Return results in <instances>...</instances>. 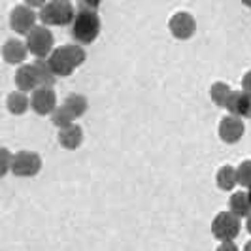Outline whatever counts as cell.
I'll return each mask as SVG.
<instances>
[{
	"label": "cell",
	"instance_id": "cell-1",
	"mask_svg": "<svg viewBox=\"0 0 251 251\" xmlns=\"http://www.w3.org/2000/svg\"><path fill=\"white\" fill-rule=\"evenodd\" d=\"M72 38H74L77 44H93L97 36L100 34V17L99 13L93 12V10H85V8H79L75 10V15L72 19Z\"/></svg>",
	"mask_w": 251,
	"mask_h": 251
},
{
	"label": "cell",
	"instance_id": "cell-2",
	"mask_svg": "<svg viewBox=\"0 0 251 251\" xmlns=\"http://www.w3.org/2000/svg\"><path fill=\"white\" fill-rule=\"evenodd\" d=\"M75 15L74 6L70 4V0H50L40 8V21L44 25H55L64 26L70 25Z\"/></svg>",
	"mask_w": 251,
	"mask_h": 251
},
{
	"label": "cell",
	"instance_id": "cell-3",
	"mask_svg": "<svg viewBox=\"0 0 251 251\" xmlns=\"http://www.w3.org/2000/svg\"><path fill=\"white\" fill-rule=\"evenodd\" d=\"M26 50L36 59H46L53 51V34L46 25H36L26 34Z\"/></svg>",
	"mask_w": 251,
	"mask_h": 251
},
{
	"label": "cell",
	"instance_id": "cell-4",
	"mask_svg": "<svg viewBox=\"0 0 251 251\" xmlns=\"http://www.w3.org/2000/svg\"><path fill=\"white\" fill-rule=\"evenodd\" d=\"M42 170V157L34 151H17L12 157L13 176L32 177Z\"/></svg>",
	"mask_w": 251,
	"mask_h": 251
},
{
	"label": "cell",
	"instance_id": "cell-5",
	"mask_svg": "<svg viewBox=\"0 0 251 251\" xmlns=\"http://www.w3.org/2000/svg\"><path fill=\"white\" fill-rule=\"evenodd\" d=\"M212 234L219 242H232L240 234V217L230 212L217 214L212 223Z\"/></svg>",
	"mask_w": 251,
	"mask_h": 251
},
{
	"label": "cell",
	"instance_id": "cell-6",
	"mask_svg": "<svg viewBox=\"0 0 251 251\" xmlns=\"http://www.w3.org/2000/svg\"><path fill=\"white\" fill-rule=\"evenodd\" d=\"M36 19L38 15L34 12V8H30L26 4H21V6H15L12 13H10V26H12L13 32L26 36L36 26Z\"/></svg>",
	"mask_w": 251,
	"mask_h": 251
},
{
	"label": "cell",
	"instance_id": "cell-7",
	"mask_svg": "<svg viewBox=\"0 0 251 251\" xmlns=\"http://www.w3.org/2000/svg\"><path fill=\"white\" fill-rule=\"evenodd\" d=\"M168 26H170L172 36L177 38V40H189V38L197 32V21L187 12L174 13L170 17V21H168Z\"/></svg>",
	"mask_w": 251,
	"mask_h": 251
},
{
	"label": "cell",
	"instance_id": "cell-8",
	"mask_svg": "<svg viewBox=\"0 0 251 251\" xmlns=\"http://www.w3.org/2000/svg\"><path fill=\"white\" fill-rule=\"evenodd\" d=\"M30 108L38 115H50L57 108V95L51 87H36L30 95Z\"/></svg>",
	"mask_w": 251,
	"mask_h": 251
},
{
	"label": "cell",
	"instance_id": "cell-9",
	"mask_svg": "<svg viewBox=\"0 0 251 251\" xmlns=\"http://www.w3.org/2000/svg\"><path fill=\"white\" fill-rule=\"evenodd\" d=\"M244 130H246V126H244L242 117L226 115L219 123V138L226 142V144H236L244 136Z\"/></svg>",
	"mask_w": 251,
	"mask_h": 251
},
{
	"label": "cell",
	"instance_id": "cell-10",
	"mask_svg": "<svg viewBox=\"0 0 251 251\" xmlns=\"http://www.w3.org/2000/svg\"><path fill=\"white\" fill-rule=\"evenodd\" d=\"M225 108L228 110L230 115L251 119V95L244 93V91H232Z\"/></svg>",
	"mask_w": 251,
	"mask_h": 251
},
{
	"label": "cell",
	"instance_id": "cell-11",
	"mask_svg": "<svg viewBox=\"0 0 251 251\" xmlns=\"http://www.w3.org/2000/svg\"><path fill=\"white\" fill-rule=\"evenodd\" d=\"M28 50H26V44L17 40V38H10L4 46H2V59L4 63L8 64H21L26 59Z\"/></svg>",
	"mask_w": 251,
	"mask_h": 251
},
{
	"label": "cell",
	"instance_id": "cell-12",
	"mask_svg": "<svg viewBox=\"0 0 251 251\" xmlns=\"http://www.w3.org/2000/svg\"><path fill=\"white\" fill-rule=\"evenodd\" d=\"M15 85L17 91H23V93H32L38 87V77L36 70L32 64H21L15 72Z\"/></svg>",
	"mask_w": 251,
	"mask_h": 251
},
{
	"label": "cell",
	"instance_id": "cell-13",
	"mask_svg": "<svg viewBox=\"0 0 251 251\" xmlns=\"http://www.w3.org/2000/svg\"><path fill=\"white\" fill-rule=\"evenodd\" d=\"M48 64H50L51 72L57 77H64V75H70L74 72V66L66 59L63 48H55V50L51 51L50 55H48Z\"/></svg>",
	"mask_w": 251,
	"mask_h": 251
},
{
	"label": "cell",
	"instance_id": "cell-14",
	"mask_svg": "<svg viewBox=\"0 0 251 251\" xmlns=\"http://www.w3.org/2000/svg\"><path fill=\"white\" fill-rule=\"evenodd\" d=\"M83 142V130L79 125H66L59 130V144L64 150H77Z\"/></svg>",
	"mask_w": 251,
	"mask_h": 251
},
{
	"label": "cell",
	"instance_id": "cell-15",
	"mask_svg": "<svg viewBox=\"0 0 251 251\" xmlns=\"http://www.w3.org/2000/svg\"><path fill=\"white\" fill-rule=\"evenodd\" d=\"M6 108L13 115H23L30 108V99L26 97V93H23V91H13L6 99Z\"/></svg>",
	"mask_w": 251,
	"mask_h": 251
},
{
	"label": "cell",
	"instance_id": "cell-16",
	"mask_svg": "<svg viewBox=\"0 0 251 251\" xmlns=\"http://www.w3.org/2000/svg\"><path fill=\"white\" fill-rule=\"evenodd\" d=\"M34 70H36V77H38V87H53L55 85V79L57 75L51 72L50 64H48V59H36L34 63Z\"/></svg>",
	"mask_w": 251,
	"mask_h": 251
},
{
	"label": "cell",
	"instance_id": "cell-17",
	"mask_svg": "<svg viewBox=\"0 0 251 251\" xmlns=\"http://www.w3.org/2000/svg\"><path fill=\"white\" fill-rule=\"evenodd\" d=\"M228 212L230 214H234L236 217H246V215L251 212V202L248 199V193H234L232 197H230V201H228Z\"/></svg>",
	"mask_w": 251,
	"mask_h": 251
},
{
	"label": "cell",
	"instance_id": "cell-18",
	"mask_svg": "<svg viewBox=\"0 0 251 251\" xmlns=\"http://www.w3.org/2000/svg\"><path fill=\"white\" fill-rule=\"evenodd\" d=\"M238 179H236V170L232 166H223L217 172V187L221 191H232L236 187Z\"/></svg>",
	"mask_w": 251,
	"mask_h": 251
},
{
	"label": "cell",
	"instance_id": "cell-19",
	"mask_svg": "<svg viewBox=\"0 0 251 251\" xmlns=\"http://www.w3.org/2000/svg\"><path fill=\"white\" fill-rule=\"evenodd\" d=\"M64 106L70 110V113L74 115V119H77V117H81L83 113L87 112V99H85L83 95L74 93V95H68V97H66Z\"/></svg>",
	"mask_w": 251,
	"mask_h": 251
},
{
	"label": "cell",
	"instance_id": "cell-20",
	"mask_svg": "<svg viewBox=\"0 0 251 251\" xmlns=\"http://www.w3.org/2000/svg\"><path fill=\"white\" fill-rule=\"evenodd\" d=\"M230 93H232V89L228 87L226 83L223 81H217L212 85V100H214L215 106H219V108H225L226 100H228V97H230Z\"/></svg>",
	"mask_w": 251,
	"mask_h": 251
},
{
	"label": "cell",
	"instance_id": "cell-21",
	"mask_svg": "<svg viewBox=\"0 0 251 251\" xmlns=\"http://www.w3.org/2000/svg\"><path fill=\"white\" fill-rule=\"evenodd\" d=\"M64 51V55H66V59L70 61V64L77 68L79 64H83L85 61V51L81 46H77V44H66V46H61Z\"/></svg>",
	"mask_w": 251,
	"mask_h": 251
},
{
	"label": "cell",
	"instance_id": "cell-22",
	"mask_svg": "<svg viewBox=\"0 0 251 251\" xmlns=\"http://www.w3.org/2000/svg\"><path fill=\"white\" fill-rule=\"evenodd\" d=\"M51 121H53V125H57L59 128H63V126H66V125H72L74 115H72L70 110L63 104V106H57V108L51 112Z\"/></svg>",
	"mask_w": 251,
	"mask_h": 251
},
{
	"label": "cell",
	"instance_id": "cell-23",
	"mask_svg": "<svg viewBox=\"0 0 251 251\" xmlns=\"http://www.w3.org/2000/svg\"><path fill=\"white\" fill-rule=\"evenodd\" d=\"M236 179L242 187H250L251 185V161H244L236 168Z\"/></svg>",
	"mask_w": 251,
	"mask_h": 251
},
{
	"label": "cell",
	"instance_id": "cell-24",
	"mask_svg": "<svg viewBox=\"0 0 251 251\" xmlns=\"http://www.w3.org/2000/svg\"><path fill=\"white\" fill-rule=\"evenodd\" d=\"M12 157L13 153H10V150L0 148V177H4L12 170Z\"/></svg>",
	"mask_w": 251,
	"mask_h": 251
},
{
	"label": "cell",
	"instance_id": "cell-25",
	"mask_svg": "<svg viewBox=\"0 0 251 251\" xmlns=\"http://www.w3.org/2000/svg\"><path fill=\"white\" fill-rule=\"evenodd\" d=\"M102 0H79L77 2V6L79 8H85V10H93V12H97L99 10V6H100Z\"/></svg>",
	"mask_w": 251,
	"mask_h": 251
},
{
	"label": "cell",
	"instance_id": "cell-26",
	"mask_svg": "<svg viewBox=\"0 0 251 251\" xmlns=\"http://www.w3.org/2000/svg\"><path fill=\"white\" fill-rule=\"evenodd\" d=\"M242 87H244V93L251 95V70L242 77Z\"/></svg>",
	"mask_w": 251,
	"mask_h": 251
},
{
	"label": "cell",
	"instance_id": "cell-27",
	"mask_svg": "<svg viewBox=\"0 0 251 251\" xmlns=\"http://www.w3.org/2000/svg\"><path fill=\"white\" fill-rule=\"evenodd\" d=\"M217 251H238V248L234 246V242H223V244L217 248Z\"/></svg>",
	"mask_w": 251,
	"mask_h": 251
},
{
	"label": "cell",
	"instance_id": "cell-28",
	"mask_svg": "<svg viewBox=\"0 0 251 251\" xmlns=\"http://www.w3.org/2000/svg\"><path fill=\"white\" fill-rule=\"evenodd\" d=\"M46 2H48V0H25V4L30 6V8H42Z\"/></svg>",
	"mask_w": 251,
	"mask_h": 251
},
{
	"label": "cell",
	"instance_id": "cell-29",
	"mask_svg": "<svg viewBox=\"0 0 251 251\" xmlns=\"http://www.w3.org/2000/svg\"><path fill=\"white\" fill-rule=\"evenodd\" d=\"M246 219H248V223H246V226H248V232L251 234V212L246 215Z\"/></svg>",
	"mask_w": 251,
	"mask_h": 251
},
{
	"label": "cell",
	"instance_id": "cell-30",
	"mask_svg": "<svg viewBox=\"0 0 251 251\" xmlns=\"http://www.w3.org/2000/svg\"><path fill=\"white\" fill-rule=\"evenodd\" d=\"M242 4L248 6V8H251V0H242Z\"/></svg>",
	"mask_w": 251,
	"mask_h": 251
},
{
	"label": "cell",
	"instance_id": "cell-31",
	"mask_svg": "<svg viewBox=\"0 0 251 251\" xmlns=\"http://www.w3.org/2000/svg\"><path fill=\"white\" fill-rule=\"evenodd\" d=\"M244 251H251V242H248V244H246V248H244Z\"/></svg>",
	"mask_w": 251,
	"mask_h": 251
},
{
	"label": "cell",
	"instance_id": "cell-32",
	"mask_svg": "<svg viewBox=\"0 0 251 251\" xmlns=\"http://www.w3.org/2000/svg\"><path fill=\"white\" fill-rule=\"evenodd\" d=\"M248 199H250V202H251V185L248 187Z\"/></svg>",
	"mask_w": 251,
	"mask_h": 251
}]
</instances>
